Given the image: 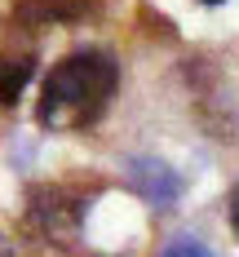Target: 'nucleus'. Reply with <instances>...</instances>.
Returning a JSON list of instances; mask_svg holds the SVG:
<instances>
[{"mask_svg": "<svg viewBox=\"0 0 239 257\" xmlns=\"http://www.w3.org/2000/svg\"><path fill=\"white\" fill-rule=\"evenodd\" d=\"M115 89H120V62L106 49H76L45 76L36 120L49 133L93 128L115 102Z\"/></svg>", "mask_w": 239, "mask_h": 257, "instance_id": "f257e3e1", "label": "nucleus"}, {"mask_svg": "<svg viewBox=\"0 0 239 257\" xmlns=\"http://www.w3.org/2000/svg\"><path fill=\"white\" fill-rule=\"evenodd\" d=\"M84 208H89L84 191L62 186V182H45V186H31V195H27V226L49 244L71 248L84 226Z\"/></svg>", "mask_w": 239, "mask_h": 257, "instance_id": "f03ea898", "label": "nucleus"}, {"mask_svg": "<svg viewBox=\"0 0 239 257\" xmlns=\"http://www.w3.org/2000/svg\"><path fill=\"white\" fill-rule=\"evenodd\" d=\"M98 9V0H18L14 9V23L18 27H71L84 23L89 14Z\"/></svg>", "mask_w": 239, "mask_h": 257, "instance_id": "7ed1b4c3", "label": "nucleus"}, {"mask_svg": "<svg viewBox=\"0 0 239 257\" xmlns=\"http://www.w3.org/2000/svg\"><path fill=\"white\" fill-rule=\"evenodd\" d=\"M129 182L137 186V195L151 200L155 208H173L177 191H182V178L168 164H159V160H129Z\"/></svg>", "mask_w": 239, "mask_h": 257, "instance_id": "20e7f679", "label": "nucleus"}, {"mask_svg": "<svg viewBox=\"0 0 239 257\" xmlns=\"http://www.w3.org/2000/svg\"><path fill=\"white\" fill-rule=\"evenodd\" d=\"M36 76V53L31 49H18V53H0V102L14 106L23 98V89L31 84Z\"/></svg>", "mask_w": 239, "mask_h": 257, "instance_id": "39448f33", "label": "nucleus"}, {"mask_svg": "<svg viewBox=\"0 0 239 257\" xmlns=\"http://www.w3.org/2000/svg\"><path fill=\"white\" fill-rule=\"evenodd\" d=\"M159 257H212V253L204 244H195V239H177V244H168Z\"/></svg>", "mask_w": 239, "mask_h": 257, "instance_id": "423d86ee", "label": "nucleus"}, {"mask_svg": "<svg viewBox=\"0 0 239 257\" xmlns=\"http://www.w3.org/2000/svg\"><path fill=\"white\" fill-rule=\"evenodd\" d=\"M230 231L239 235V186L230 191Z\"/></svg>", "mask_w": 239, "mask_h": 257, "instance_id": "0eeeda50", "label": "nucleus"}, {"mask_svg": "<svg viewBox=\"0 0 239 257\" xmlns=\"http://www.w3.org/2000/svg\"><path fill=\"white\" fill-rule=\"evenodd\" d=\"M0 257H14V248H9V239L0 235Z\"/></svg>", "mask_w": 239, "mask_h": 257, "instance_id": "6e6552de", "label": "nucleus"}, {"mask_svg": "<svg viewBox=\"0 0 239 257\" xmlns=\"http://www.w3.org/2000/svg\"><path fill=\"white\" fill-rule=\"evenodd\" d=\"M199 5H226V0H199Z\"/></svg>", "mask_w": 239, "mask_h": 257, "instance_id": "1a4fd4ad", "label": "nucleus"}]
</instances>
